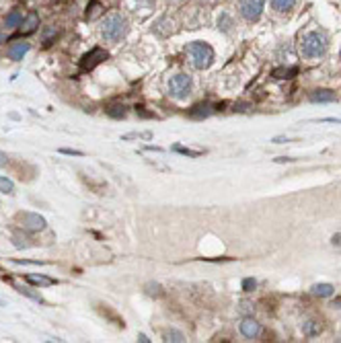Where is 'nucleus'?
<instances>
[{"instance_id": "obj_1", "label": "nucleus", "mask_w": 341, "mask_h": 343, "mask_svg": "<svg viewBox=\"0 0 341 343\" xmlns=\"http://www.w3.org/2000/svg\"><path fill=\"white\" fill-rule=\"evenodd\" d=\"M128 31H129L128 19L124 15H119V13L107 15L103 25H101V35L109 43H115V41H119V39H124L128 35Z\"/></svg>"}, {"instance_id": "obj_2", "label": "nucleus", "mask_w": 341, "mask_h": 343, "mask_svg": "<svg viewBox=\"0 0 341 343\" xmlns=\"http://www.w3.org/2000/svg\"><path fill=\"white\" fill-rule=\"evenodd\" d=\"M327 35L323 31H308L300 39V52L308 60H315V58L325 56L327 52Z\"/></svg>"}, {"instance_id": "obj_3", "label": "nucleus", "mask_w": 341, "mask_h": 343, "mask_svg": "<svg viewBox=\"0 0 341 343\" xmlns=\"http://www.w3.org/2000/svg\"><path fill=\"white\" fill-rule=\"evenodd\" d=\"M185 54L189 56L193 68H197V70H206V68H210L214 62V50H212V45L206 43V41L187 43Z\"/></svg>"}, {"instance_id": "obj_4", "label": "nucleus", "mask_w": 341, "mask_h": 343, "mask_svg": "<svg viewBox=\"0 0 341 343\" xmlns=\"http://www.w3.org/2000/svg\"><path fill=\"white\" fill-rule=\"evenodd\" d=\"M192 86H193L192 76L175 74V76H170V81H169V95L177 101H185L189 93H192Z\"/></svg>"}, {"instance_id": "obj_5", "label": "nucleus", "mask_w": 341, "mask_h": 343, "mask_svg": "<svg viewBox=\"0 0 341 343\" xmlns=\"http://www.w3.org/2000/svg\"><path fill=\"white\" fill-rule=\"evenodd\" d=\"M263 6H265V0H238V13L249 23L259 21Z\"/></svg>"}, {"instance_id": "obj_6", "label": "nucleus", "mask_w": 341, "mask_h": 343, "mask_svg": "<svg viewBox=\"0 0 341 343\" xmlns=\"http://www.w3.org/2000/svg\"><path fill=\"white\" fill-rule=\"evenodd\" d=\"M19 222H21V228L27 230V232H39V230H43L45 228V218L43 216H39V214L35 212H23V214H19Z\"/></svg>"}, {"instance_id": "obj_7", "label": "nucleus", "mask_w": 341, "mask_h": 343, "mask_svg": "<svg viewBox=\"0 0 341 343\" xmlns=\"http://www.w3.org/2000/svg\"><path fill=\"white\" fill-rule=\"evenodd\" d=\"M107 60V52L103 50V47H93L88 54H85L83 58H80V68L86 72V70H93L95 66H99L101 62Z\"/></svg>"}, {"instance_id": "obj_8", "label": "nucleus", "mask_w": 341, "mask_h": 343, "mask_svg": "<svg viewBox=\"0 0 341 343\" xmlns=\"http://www.w3.org/2000/svg\"><path fill=\"white\" fill-rule=\"evenodd\" d=\"M240 333H243L247 339H255V337H259V333H261V325H259L255 319H243V323H240Z\"/></svg>"}, {"instance_id": "obj_9", "label": "nucleus", "mask_w": 341, "mask_h": 343, "mask_svg": "<svg viewBox=\"0 0 341 343\" xmlns=\"http://www.w3.org/2000/svg\"><path fill=\"white\" fill-rule=\"evenodd\" d=\"M27 52H29V43L27 41H19V43H13L11 47L6 50V56L11 58L13 62H21L23 58L27 56Z\"/></svg>"}, {"instance_id": "obj_10", "label": "nucleus", "mask_w": 341, "mask_h": 343, "mask_svg": "<svg viewBox=\"0 0 341 343\" xmlns=\"http://www.w3.org/2000/svg\"><path fill=\"white\" fill-rule=\"evenodd\" d=\"M37 27H39V15H37V13H29V15L23 19V23H21V35H31V33H35Z\"/></svg>"}, {"instance_id": "obj_11", "label": "nucleus", "mask_w": 341, "mask_h": 343, "mask_svg": "<svg viewBox=\"0 0 341 343\" xmlns=\"http://www.w3.org/2000/svg\"><path fill=\"white\" fill-rule=\"evenodd\" d=\"M308 99L313 103H333L335 101V93L329 91V89H317V91L310 93Z\"/></svg>"}, {"instance_id": "obj_12", "label": "nucleus", "mask_w": 341, "mask_h": 343, "mask_svg": "<svg viewBox=\"0 0 341 343\" xmlns=\"http://www.w3.org/2000/svg\"><path fill=\"white\" fill-rule=\"evenodd\" d=\"M212 113H214V109L210 103H199L189 109V117H192V120H204V117H210Z\"/></svg>"}, {"instance_id": "obj_13", "label": "nucleus", "mask_w": 341, "mask_h": 343, "mask_svg": "<svg viewBox=\"0 0 341 343\" xmlns=\"http://www.w3.org/2000/svg\"><path fill=\"white\" fill-rule=\"evenodd\" d=\"M23 13L21 11H11L6 17H4V27L6 29H17V27H21V23H23Z\"/></svg>"}, {"instance_id": "obj_14", "label": "nucleus", "mask_w": 341, "mask_h": 343, "mask_svg": "<svg viewBox=\"0 0 341 343\" xmlns=\"http://www.w3.org/2000/svg\"><path fill=\"white\" fill-rule=\"evenodd\" d=\"M25 280L29 282V283H33V286H54L56 283V280H52V278H45V276H42V273H29V276H25Z\"/></svg>"}, {"instance_id": "obj_15", "label": "nucleus", "mask_w": 341, "mask_h": 343, "mask_svg": "<svg viewBox=\"0 0 341 343\" xmlns=\"http://www.w3.org/2000/svg\"><path fill=\"white\" fill-rule=\"evenodd\" d=\"M333 292H335V288L331 286V283H315L313 286V294L319 298H329V296H333Z\"/></svg>"}, {"instance_id": "obj_16", "label": "nucleus", "mask_w": 341, "mask_h": 343, "mask_svg": "<svg viewBox=\"0 0 341 343\" xmlns=\"http://www.w3.org/2000/svg\"><path fill=\"white\" fill-rule=\"evenodd\" d=\"M298 74V68H276V70L272 72V76L276 78V81H284V78H292Z\"/></svg>"}, {"instance_id": "obj_17", "label": "nucleus", "mask_w": 341, "mask_h": 343, "mask_svg": "<svg viewBox=\"0 0 341 343\" xmlns=\"http://www.w3.org/2000/svg\"><path fill=\"white\" fill-rule=\"evenodd\" d=\"M296 4V0H272V6H274V11H277V13H286V11H290Z\"/></svg>"}, {"instance_id": "obj_18", "label": "nucleus", "mask_w": 341, "mask_h": 343, "mask_svg": "<svg viewBox=\"0 0 341 343\" xmlns=\"http://www.w3.org/2000/svg\"><path fill=\"white\" fill-rule=\"evenodd\" d=\"M101 15V4H99V0H91V4L86 6V21H93Z\"/></svg>"}, {"instance_id": "obj_19", "label": "nucleus", "mask_w": 341, "mask_h": 343, "mask_svg": "<svg viewBox=\"0 0 341 343\" xmlns=\"http://www.w3.org/2000/svg\"><path fill=\"white\" fill-rule=\"evenodd\" d=\"M320 329H323V327H320V323H319V321H306V323H304V333H306L308 337L319 335Z\"/></svg>"}, {"instance_id": "obj_20", "label": "nucleus", "mask_w": 341, "mask_h": 343, "mask_svg": "<svg viewBox=\"0 0 341 343\" xmlns=\"http://www.w3.org/2000/svg\"><path fill=\"white\" fill-rule=\"evenodd\" d=\"M165 341H173V343H181L185 341V335L181 331H177V329H170V331H165Z\"/></svg>"}, {"instance_id": "obj_21", "label": "nucleus", "mask_w": 341, "mask_h": 343, "mask_svg": "<svg viewBox=\"0 0 341 343\" xmlns=\"http://www.w3.org/2000/svg\"><path fill=\"white\" fill-rule=\"evenodd\" d=\"M56 35H58L56 27H47L45 31H43V37H42V43H43V47H49V45H52V41L56 39Z\"/></svg>"}, {"instance_id": "obj_22", "label": "nucleus", "mask_w": 341, "mask_h": 343, "mask_svg": "<svg viewBox=\"0 0 341 343\" xmlns=\"http://www.w3.org/2000/svg\"><path fill=\"white\" fill-rule=\"evenodd\" d=\"M15 290H17L19 294H23V296H27V298L35 300V302H43V298L39 296V294H35L31 288H25V286H15Z\"/></svg>"}, {"instance_id": "obj_23", "label": "nucleus", "mask_w": 341, "mask_h": 343, "mask_svg": "<svg viewBox=\"0 0 341 343\" xmlns=\"http://www.w3.org/2000/svg\"><path fill=\"white\" fill-rule=\"evenodd\" d=\"M230 27H233V19H230L226 13H222L220 19H218V29H222V31H230Z\"/></svg>"}, {"instance_id": "obj_24", "label": "nucleus", "mask_w": 341, "mask_h": 343, "mask_svg": "<svg viewBox=\"0 0 341 343\" xmlns=\"http://www.w3.org/2000/svg\"><path fill=\"white\" fill-rule=\"evenodd\" d=\"M107 115H111V117H115V120H119V117L126 115V107H124V105H113V107H109V109H107Z\"/></svg>"}, {"instance_id": "obj_25", "label": "nucleus", "mask_w": 341, "mask_h": 343, "mask_svg": "<svg viewBox=\"0 0 341 343\" xmlns=\"http://www.w3.org/2000/svg\"><path fill=\"white\" fill-rule=\"evenodd\" d=\"M0 191H4V193H13L15 191V183L11 179H6L0 175Z\"/></svg>"}, {"instance_id": "obj_26", "label": "nucleus", "mask_w": 341, "mask_h": 343, "mask_svg": "<svg viewBox=\"0 0 341 343\" xmlns=\"http://www.w3.org/2000/svg\"><path fill=\"white\" fill-rule=\"evenodd\" d=\"M173 150L175 152H179V154H185V156H192V159H197L199 154V150H189V148H183V146H173Z\"/></svg>"}, {"instance_id": "obj_27", "label": "nucleus", "mask_w": 341, "mask_h": 343, "mask_svg": "<svg viewBox=\"0 0 341 343\" xmlns=\"http://www.w3.org/2000/svg\"><path fill=\"white\" fill-rule=\"evenodd\" d=\"M257 288V282L253 280V278H247V280H243V290L245 292H253Z\"/></svg>"}, {"instance_id": "obj_28", "label": "nucleus", "mask_w": 341, "mask_h": 343, "mask_svg": "<svg viewBox=\"0 0 341 343\" xmlns=\"http://www.w3.org/2000/svg\"><path fill=\"white\" fill-rule=\"evenodd\" d=\"M146 292L150 294V296H160V286H158V283H148Z\"/></svg>"}, {"instance_id": "obj_29", "label": "nucleus", "mask_w": 341, "mask_h": 343, "mask_svg": "<svg viewBox=\"0 0 341 343\" xmlns=\"http://www.w3.org/2000/svg\"><path fill=\"white\" fill-rule=\"evenodd\" d=\"M60 152H62V154H70V156H83V152H80V150H72V148H60Z\"/></svg>"}, {"instance_id": "obj_30", "label": "nucleus", "mask_w": 341, "mask_h": 343, "mask_svg": "<svg viewBox=\"0 0 341 343\" xmlns=\"http://www.w3.org/2000/svg\"><path fill=\"white\" fill-rule=\"evenodd\" d=\"M8 164V156L4 152H0V166H6Z\"/></svg>"}, {"instance_id": "obj_31", "label": "nucleus", "mask_w": 341, "mask_h": 343, "mask_svg": "<svg viewBox=\"0 0 341 343\" xmlns=\"http://www.w3.org/2000/svg\"><path fill=\"white\" fill-rule=\"evenodd\" d=\"M333 244H341V234H335L333 237Z\"/></svg>"}, {"instance_id": "obj_32", "label": "nucleus", "mask_w": 341, "mask_h": 343, "mask_svg": "<svg viewBox=\"0 0 341 343\" xmlns=\"http://www.w3.org/2000/svg\"><path fill=\"white\" fill-rule=\"evenodd\" d=\"M138 341H142V343H148V341H150V339H148V337H146V335H138Z\"/></svg>"}, {"instance_id": "obj_33", "label": "nucleus", "mask_w": 341, "mask_h": 343, "mask_svg": "<svg viewBox=\"0 0 341 343\" xmlns=\"http://www.w3.org/2000/svg\"><path fill=\"white\" fill-rule=\"evenodd\" d=\"M142 2L148 4V6H152V4H154V0H142Z\"/></svg>"}, {"instance_id": "obj_34", "label": "nucleus", "mask_w": 341, "mask_h": 343, "mask_svg": "<svg viewBox=\"0 0 341 343\" xmlns=\"http://www.w3.org/2000/svg\"><path fill=\"white\" fill-rule=\"evenodd\" d=\"M0 43H4V35L2 33H0Z\"/></svg>"}, {"instance_id": "obj_35", "label": "nucleus", "mask_w": 341, "mask_h": 343, "mask_svg": "<svg viewBox=\"0 0 341 343\" xmlns=\"http://www.w3.org/2000/svg\"><path fill=\"white\" fill-rule=\"evenodd\" d=\"M335 304H337V306H341V300H337V302H335Z\"/></svg>"}, {"instance_id": "obj_36", "label": "nucleus", "mask_w": 341, "mask_h": 343, "mask_svg": "<svg viewBox=\"0 0 341 343\" xmlns=\"http://www.w3.org/2000/svg\"><path fill=\"white\" fill-rule=\"evenodd\" d=\"M199 2H202V0H199Z\"/></svg>"}]
</instances>
